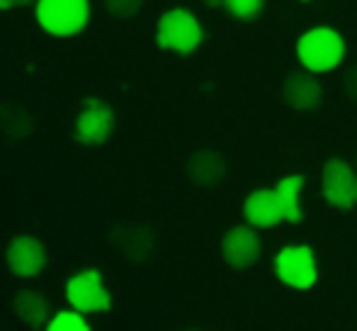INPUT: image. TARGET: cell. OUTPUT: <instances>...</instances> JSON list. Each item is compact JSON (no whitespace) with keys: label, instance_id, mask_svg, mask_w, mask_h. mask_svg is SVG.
<instances>
[{"label":"cell","instance_id":"obj_7","mask_svg":"<svg viewBox=\"0 0 357 331\" xmlns=\"http://www.w3.org/2000/svg\"><path fill=\"white\" fill-rule=\"evenodd\" d=\"M114 112L102 100H85L83 110L75 117L73 134L83 147H100L112 137Z\"/></svg>","mask_w":357,"mask_h":331},{"label":"cell","instance_id":"obj_15","mask_svg":"<svg viewBox=\"0 0 357 331\" xmlns=\"http://www.w3.org/2000/svg\"><path fill=\"white\" fill-rule=\"evenodd\" d=\"M114 242L132 260H146V256L153 251V234L144 227H122L114 232Z\"/></svg>","mask_w":357,"mask_h":331},{"label":"cell","instance_id":"obj_3","mask_svg":"<svg viewBox=\"0 0 357 331\" xmlns=\"http://www.w3.org/2000/svg\"><path fill=\"white\" fill-rule=\"evenodd\" d=\"M204 42V29L197 15L188 8H170L155 24V44L163 52L190 57Z\"/></svg>","mask_w":357,"mask_h":331},{"label":"cell","instance_id":"obj_5","mask_svg":"<svg viewBox=\"0 0 357 331\" xmlns=\"http://www.w3.org/2000/svg\"><path fill=\"white\" fill-rule=\"evenodd\" d=\"M66 302L85 314H102L112 309V295L98 268H85L68 278Z\"/></svg>","mask_w":357,"mask_h":331},{"label":"cell","instance_id":"obj_22","mask_svg":"<svg viewBox=\"0 0 357 331\" xmlns=\"http://www.w3.org/2000/svg\"><path fill=\"white\" fill-rule=\"evenodd\" d=\"M355 166H357V159H355Z\"/></svg>","mask_w":357,"mask_h":331},{"label":"cell","instance_id":"obj_10","mask_svg":"<svg viewBox=\"0 0 357 331\" xmlns=\"http://www.w3.org/2000/svg\"><path fill=\"white\" fill-rule=\"evenodd\" d=\"M243 217L255 229H270V227H278L280 222H284L282 203L278 198V190L275 188L253 190L243 203Z\"/></svg>","mask_w":357,"mask_h":331},{"label":"cell","instance_id":"obj_9","mask_svg":"<svg viewBox=\"0 0 357 331\" xmlns=\"http://www.w3.org/2000/svg\"><path fill=\"white\" fill-rule=\"evenodd\" d=\"M221 256L224 260L236 270L250 268L260 256V239L255 227L250 224H238V227L229 229L226 237L221 239Z\"/></svg>","mask_w":357,"mask_h":331},{"label":"cell","instance_id":"obj_8","mask_svg":"<svg viewBox=\"0 0 357 331\" xmlns=\"http://www.w3.org/2000/svg\"><path fill=\"white\" fill-rule=\"evenodd\" d=\"M5 263H8L10 273L17 275V278H37L47 268V249L37 237L20 234L5 249Z\"/></svg>","mask_w":357,"mask_h":331},{"label":"cell","instance_id":"obj_16","mask_svg":"<svg viewBox=\"0 0 357 331\" xmlns=\"http://www.w3.org/2000/svg\"><path fill=\"white\" fill-rule=\"evenodd\" d=\"M47 331H90V322L85 319V312L68 304V309H59L52 314Z\"/></svg>","mask_w":357,"mask_h":331},{"label":"cell","instance_id":"obj_21","mask_svg":"<svg viewBox=\"0 0 357 331\" xmlns=\"http://www.w3.org/2000/svg\"><path fill=\"white\" fill-rule=\"evenodd\" d=\"M204 5H209V8H224V0H204Z\"/></svg>","mask_w":357,"mask_h":331},{"label":"cell","instance_id":"obj_18","mask_svg":"<svg viewBox=\"0 0 357 331\" xmlns=\"http://www.w3.org/2000/svg\"><path fill=\"white\" fill-rule=\"evenodd\" d=\"M144 0H105V8L109 10V15H114V17H134V15L142 10Z\"/></svg>","mask_w":357,"mask_h":331},{"label":"cell","instance_id":"obj_11","mask_svg":"<svg viewBox=\"0 0 357 331\" xmlns=\"http://www.w3.org/2000/svg\"><path fill=\"white\" fill-rule=\"evenodd\" d=\"M282 98L289 108L299 110V112H309L316 110L321 105L324 98V85L319 83L316 73L311 71H294L287 76V81L282 85Z\"/></svg>","mask_w":357,"mask_h":331},{"label":"cell","instance_id":"obj_19","mask_svg":"<svg viewBox=\"0 0 357 331\" xmlns=\"http://www.w3.org/2000/svg\"><path fill=\"white\" fill-rule=\"evenodd\" d=\"M343 88H345V93H348L350 100H357V66H353L343 76Z\"/></svg>","mask_w":357,"mask_h":331},{"label":"cell","instance_id":"obj_12","mask_svg":"<svg viewBox=\"0 0 357 331\" xmlns=\"http://www.w3.org/2000/svg\"><path fill=\"white\" fill-rule=\"evenodd\" d=\"M188 175L195 185L202 188H214L216 183H221L226 175V161L219 152L214 149H199L190 156L188 161Z\"/></svg>","mask_w":357,"mask_h":331},{"label":"cell","instance_id":"obj_13","mask_svg":"<svg viewBox=\"0 0 357 331\" xmlns=\"http://www.w3.org/2000/svg\"><path fill=\"white\" fill-rule=\"evenodd\" d=\"M13 309L20 322L29 329H47L49 319H52L47 297L37 290H22V293L15 295Z\"/></svg>","mask_w":357,"mask_h":331},{"label":"cell","instance_id":"obj_2","mask_svg":"<svg viewBox=\"0 0 357 331\" xmlns=\"http://www.w3.org/2000/svg\"><path fill=\"white\" fill-rule=\"evenodd\" d=\"M90 0H34V20L49 37H75L90 24Z\"/></svg>","mask_w":357,"mask_h":331},{"label":"cell","instance_id":"obj_1","mask_svg":"<svg viewBox=\"0 0 357 331\" xmlns=\"http://www.w3.org/2000/svg\"><path fill=\"white\" fill-rule=\"evenodd\" d=\"M296 59H299L301 68L311 73H328L333 68H338L345 59V39L338 29L326 27V24H319V27H311L296 39Z\"/></svg>","mask_w":357,"mask_h":331},{"label":"cell","instance_id":"obj_20","mask_svg":"<svg viewBox=\"0 0 357 331\" xmlns=\"http://www.w3.org/2000/svg\"><path fill=\"white\" fill-rule=\"evenodd\" d=\"M32 3L34 0H0V13L13 8H24V5H32Z\"/></svg>","mask_w":357,"mask_h":331},{"label":"cell","instance_id":"obj_17","mask_svg":"<svg viewBox=\"0 0 357 331\" xmlns=\"http://www.w3.org/2000/svg\"><path fill=\"white\" fill-rule=\"evenodd\" d=\"M224 8L236 20H255L265 8V0H224Z\"/></svg>","mask_w":357,"mask_h":331},{"label":"cell","instance_id":"obj_6","mask_svg":"<svg viewBox=\"0 0 357 331\" xmlns=\"http://www.w3.org/2000/svg\"><path fill=\"white\" fill-rule=\"evenodd\" d=\"M321 190H324L326 203L333 207H357V170L343 159H331L321 173Z\"/></svg>","mask_w":357,"mask_h":331},{"label":"cell","instance_id":"obj_14","mask_svg":"<svg viewBox=\"0 0 357 331\" xmlns=\"http://www.w3.org/2000/svg\"><path fill=\"white\" fill-rule=\"evenodd\" d=\"M304 175H284L278 183V198L282 203L284 222L299 224L304 219V209H301V190H304Z\"/></svg>","mask_w":357,"mask_h":331},{"label":"cell","instance_id":"obj_4","mask_svg":"<svg viewBox=\"0 0 357 331\" xmlns=\"http://www.w3.org/2000/svg\"><path fill=\"white\" fill-rule=\"evenodd\" d=\"M275 275L291 290H311L319 283V263L316 253L306 244H289L280 249L273 260Z\"/></svg>","mask_w":357,"mask_h":331}]
</instances>
